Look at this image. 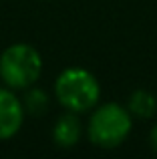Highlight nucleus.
Segmentation results:
<instances>
[{"label":"nucleus","instance_id":"f257e3e1","mask_svg":"<svg viewBox=\"0 0 157 159\" xmlns=\"http://www.w3.org/2000/svg\"><path fill=\"white\" fill-rule=\"evenodd\" d=\"M55 97L67 111L81 115V113H89L97 107L99 97H101V87L91 70L71 66L56 77Z\"/></svg>","mask_w":157,"mask_h":159},{"label":"nucleus","instance_id":"f03ea898","mask_svg":"<svg viewBox=\"0 0 157 159\" xmlns=\"http://www.w3.org/2000/svg\"><path fill=\"white\" fill-rule=\"evenodd\" d=\"M43 73V57L32 44L16 43L0 54V79L12 91H24L38 81Z\"/></svg>","mask_w":157,"mask_h":159},{"label":"nucleus","instance_id":"7ed1b4c3","mask_svg":"<svg viewBox=\"0 0 157 159\" xmlns=\"http://www.w3.org/2000/svg\"><path fill=\"white\" fill-rule=\"evenodd\" d=\"M133 117L127 107L119 103H105L93 111L87 125V135L93 145L101 149H115L129 137Z\"/></svg>","mask_w":157,"mask_h":159},{"label":"nucleus","instance_id":"20e7f679","mask_svg":"<svg viewBox=\"0 0 157 159\" xmlns=\"http://www.w3.org/2000/svg\"><path fill=\"white\" fill-rule=\"evenodd\" d=\"M22 101L14 95L12 89L0 87V141H6L20 131L24 123Z\"/></svg>","mask_w":157,"mask_h":159},{"label":"nucleus","instance_id":"39448f33","mask_svg":"<svg viewBox=\"0 0 157 159\" xmlns=\"http://www.w3.org/2000/svg\"><path fill=\"white\" fill-rule=\"evenodd\" d=\"M81 133H83V125H81V119H78V113L67 111L65 115H61L56 119L55 127H52V139L59 147L71 149L78 143Z\"/></svg>","mask_w":157,"mask_h":159},{"label":"nucleus","instance_id":"423d86ee","mask_svg":"<svg viewBox=\"0 0 157 159\" xmlns=\"http://www.w3.org/2000/svg\"><path fill=\"white\" fill-rule=\"evenodd\" d=\"M127 111L131 113V117L137 119H151L157 113V97L155 93L147 89H137L129 95L127 101Z\"/></svg>","mask_w":157,"mask_h":159},{"label":"nucleus","instance_id":"0eeeda50","mask_svg":"<svg viewBox=\"0 0 157 159\" xmlns=\"http://www.w3.org/2000/svg\"><path fill=\"white\" fill-rule=\"evenodd\" d=\"M24 91H26V93H24V99H22L24 111L34 115V117L43 115L48 109V95L44 93L43 89H32V87H28V89H24Z\"/></svg>","mask_w":157,"mask_h":159},{"label":"nucleus","instance_id":"6e6552de","mask_svg":"<svg viewBox=\"0 0 157 159\" xmlns=\"http://www.w3.org/2000/svg\"><path fill=\"white\" fill-rule=\"evenodd\" d=\"M149 143H151V149L157 153V123L151 127V133H149Z\"/></svg>","mask_w":157,"mask_h":159}]
</instances>
